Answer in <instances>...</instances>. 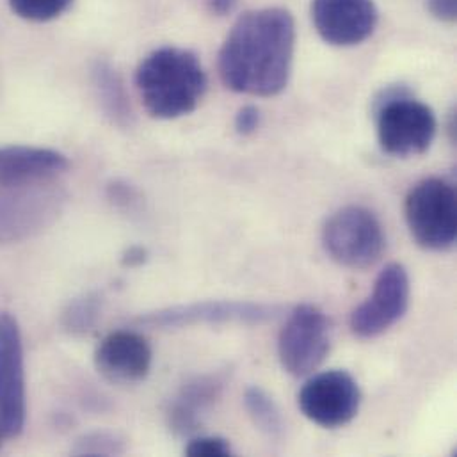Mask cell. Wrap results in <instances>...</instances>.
I'll return each instance as SVG.
<instances>
[{"label":"cell","mask_w":457,"mask_h":457,"mask_svg":"<svg viewBox=\"0 0 457 457\" xmlns=\"http://www.w3.org/2000/svg\"><path fill=\"white\" fill-rule=\"evenodd\" d=\"M12 12L29 21H48L61 16L73 0H7Z\"/></svg>","instance_id":"20"},{"label":"cell","mask_w":457,"mask_h":457,"mask_svg":"<svg viewBox=\"0 0 457 457\" xmlns=\"http://www.w3.org/2000/svg\"><path fill=\"white\" fill-rule=\"evenodd\" d=\"M406 223L419 245L445 251L457 237V198L453 184L442 179L419 182L406 196Z\"/></svg>","instance_id":"5"},{"label":"cell","mask_w":457,"mask_h":457,"mask_svg":"<svg viewBox=\"0 0 457 457\" xmlns=\"http://www.w3.org/2000/svg\"><path fill=\"white\" fill-rule=\"evenodd\" d=\"M294 48L295 23L287 9L244 12L220 52L221 80L235 93L276 96L288 84Z\"/></svg>","instance_id":"1"},{"label":"cell","mask_w":457,"mask_h":457,"mask_svg":"<svg viewBox=\"0 0 457 457\" xmlns=\"http://www.w3.org/2000/svg\"><path fill=\"white\" fill-rule=\"evenodd\" d=\"M43 186H0V244L25 240L52 223L61 198Z\"/></svg>","instance_id":"11"},{"label":"cell","mask_w":457,"mask_h":457,"mask_svg":"<svg viewBox=\"0 0 457 457\" xmlns=\"http://www.w3.org/2000/svg\"><path fill=\"white\" fill-rule=\"evenodd\" d=\"M260 127V111L254 105L242 107L235 116V130L238 136H251Z\"/></svg>","instance_id":"22"},{"label":"cell","mask_w":457,"mask_h":457,"mask_svg":"<svg viewBox=\"0 0 457 457\" xmlns=\"http://www.w3.org/2000/svg\"><path fill=\"white\" fill-rule=\"evenodd\" d=\"M378 139L388 155L413 157L429 150L436 137L438 121L433 109L403 87L381 93L374 105Z\"/></svg>","instance_id":"3"},{"label":"cell","mask_w":457,"mask_h":457,"mask_svg":"<svg viewBox=\"0 0 457 457\" xmlns=\"http://www.w3.org/2000/svg\"><path fill=\"white\" fill-rule=\"evenodd\" d=\"M233 4H235V0H212V7L220 14L228 12L229 9L233 7Z\"/></svg>","instance_id":"25"},{"label":"cell","mask_w":457,"mask_h":457,"mask_svg":"<svg viewBox=\"0 0 457 457\" xmlns=\"http://www.w3.org/2000/svg\"><path fill=\"white\" fill-rule=\"evenodd\" d=\"M102 312V295L98 292H87L73 299L62 313V328L70 335L84 337L95 331Z\"/></svg>","instance_id":"18"},{"label":"cell","mask_w":457,"mask_h":457,"mask_svg":"<svg viewBox=\"0 0 457 457\" xmlns=\"http://www.w3.org/2000/svg\"><path fill=\"white\" fill-rule=\"evenodd\" d=\"M27 419L23 342L16 319L0 312V431L5 438L21 435Z\"/></svg>","instance_id":"10"},{"label":"cell","mask_w":457,"mask_h":457,"mask_svg":"<svg viewBox=\"0 0 457 457\" xmlns=\"http://www.w3.org/2000/svg\"><path fill=\"white\" fill-rule=\"evenodd\" d=\"M184 453L191 457L231 456V445L221 436H196L187 444Z\"/></svg>","instance_id":"21"},{"label":"cell","mask_w":457,"mask_h":457,"mask_svg":"<svg viewBox=\"0 0 457 457\" xmlns=\"http://www.w3.org/2000/svg\"><path fill=\"white\" fill-rule=\"evenodd\" d=\"M228 383L227 370L202 374L189 379L170 403L168 424L177 436L195 435L220 403Z\"/></svg>","instance_id":"14"},{"label":"cell","mask_w":457,"mask_h":457,"mask_svg":"<svg viewBox=\"0 0 457 457\" xmlns=\"http://www.w3.org/2000/svg\"><path fill=\"white\" fill-rule=\"evenodd\" d=\"M312 20L319 36L335 46H354L378 25L374 0H312Z\"/></svg>","instance_id":"12"},{"label":"cell","mask_w":457,"mask_h":457,"mask_svg":"<svg viewBox=\"0 0 457 457\" xmlns=\"http://www.w3.org/2000/svg\"><path fill=\"white\" fill-rule=\"evenodd\" d=\"M125 442L114 435L105 431H96L84 435L79 438L71 449L75 456H120L125 453Z\"/></svg>","instance_id":"19"},{"label":"cell","mask_w":457,"mask_h":457,"mask_svg":"<svg viewBox=\"0 0 457 457\" xmlns=\"http://www.w3.org/2000/svg\"><path fill=\"white\" fill-rule=\"evenodd\" d=\"M136 87L152 118L175 120L200 105L207 91V73L196 54L162 46L137 66Z\"/></svg>","instance_id":"2"},{"label":"cell","mask_w":457,"mask_h":457,"mask_svg":"<svg viewBox=\"0 0 457 457\" xmlns=\"http://www.w3.org/2000/svg\"><path fill=\"white\" fill-rule=\"evenodd\" d=\"M322 245L338 265L363 270L378 263L386 249V237L378 216L358 205L337 211L322 228Z\"/></svg>","instance_id":"4"},{"label":"cell","mask_w":457,"mask_h":457,"mask_svg":"<svg viewBox=\"0 0 457 457\" xmlns=\"http://www.w3.org/2000/svg\"><path fill=\"white\" fill-rule=\"evenodd\" d=\"M428 9L440 21H456L457 0H428Z\"/></svg>","instance_id":"23"},{"label":"cell","mask_w":457,"mask_h":457,"mask_svg":"<svg viewBox=\"0 0 457 457\" xmlns=\"http://www.w3.org/2000/svg\"><path fill=\"white\" fill-rule=\"evenodd\" d=\"M244 408L254 428L269 440H281L285 422L274 399L262 388L251 386L244 394Z\"/></svg>","instance_id":"17"},{"label":"cell","mask_w":457,"mask_h":457,"mask_svg":"<svg viewBox=\"0 0 457 457\" xmlns=\"http://www.w3.org/2000/svg\"><path fill=\"white\" fill-rule=\"evenodd\" d=\"M4 438H5V435L0 431V447H2V442H4Z\"/></svg>","instance_id":"26"},{"label":"cell","mask_w":457,"mask_h":457,"mask_svg":"<svg viewBox=\"0 0 457 457\" xmlns=\"http://www.w3.org/2000/svg\"><path fill=\"white\" fill-rule=\"evenodd\" d=\"M93 86L105 116L120 127L130 125L132 111L123 89V82L116 70L107 62H96L93 68Z\"/></svg>","instance_id":"16"},{"label":"cell","mask_w":457,"mask_h":457,"mask_svg":"<svg viewBox=\"0 0 457 457\" xmlns=\"http://www.w3.org/2000/svg\"><path fill=\"white\" fill-rule=\"evenodd\" d=\"M411 297L410 274L404 265H386L374 285L372 295L351 313V331L363 340H372L395 326L408 312Z\"/></svg>","instance_id":"9"},{"label":"cell","mask_w":457,"mask_h":457,"mask_svg":"<svg viewBox=\"0 0 457 457\" xmlns=\"http://www.w3.org/2000/svg\"><path fill=\"white\" fill-rule=\"evenodd\" d=\"M331 349V320L313 304L295 306L278 338V358L294 378L313 374Z\"/></svg>","instance_id":"6"},{"label":"cell","mask_w":457,"mask_h":457,"mask_svg":"<svg viewBox=\"0 0 457 457\" xmlns=\"http://www.w3.org/2000/svg\"><path fill=\"white\" fill-rule=\"evenodd\" d=\"M361 390L345 370H326L310 378L297 395L301 413L324 429L347 426L360 411Z\"/></svg>","instance_id":"8"},{"label":"cell","mask_w":457,"mask_h":457,"mask_svg":"<svg viewBox=\"0 0 457 457\" xmlns=\"http://www.w3.org/2000/svg\"><path fill=\"white\" fill-rule=\"evenodd\" d=\"M145 260H146V251L143 249V247H130L125 254H123V258H121V263L123 265H127V267H137V265H141V263H145Z\"/></svg>","instance_id":"24"},{"label":"cell","mask_w":457,"mask_h":457,"mask_svg":"<svg viewBox=\"0 0 457 457\" xmlns=\"http://www.w3.org/2000/svg\"><path fill=\"white\" fill-rule=\"evenodd\" d=\"M68 159L39 146H2L0 148V186L30 187L43 186L66 173Z\"/></svg>","instance_id":"15"},{"label":"cell","mask_w":457,"mask_h":457,"mask_svg":"<svg viewBox=\"0 0 457 457\" xmlns=\"http://www.w3.org/2000/svg\"><path fill=\"white\" fill-rule=\"evenodd\" d=\"M154 353L145 337L121 329L107 335L95 353L96 370L111 383L132 385L146 379Z\"/></svg>","instance_id":"13"},{"label":"cell","mask_w":457,"mask_h":457,"mask_svg":"<svg viewBox=\"0 0 457 457\" xmlns=\"http://www.w3.org/2000/svg\"><path fill=\"white\" fill-rule=\"evenodd\" d=\"M281 308L276 304L251 303V301H228L209 299L189 304H179L162 308L152 313L139 315L137 326L145 328H187L196 324H263L281 315Z\"/></svg>","instance_id":"7"}]
</instances>
